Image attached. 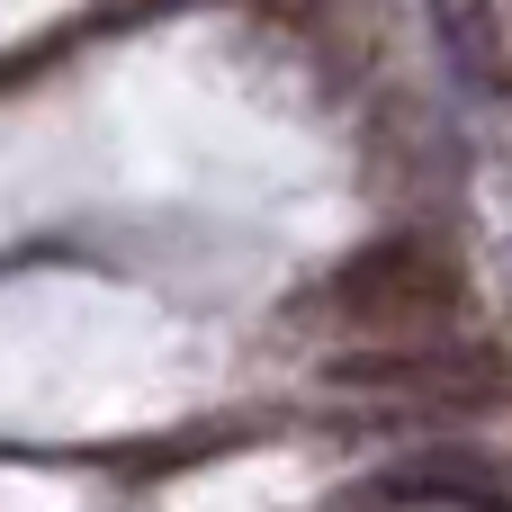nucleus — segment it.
I'll return each instance as SVG.
<instances>
[{
    "mask_svg": "<svg viewBox=\"0 0 512 512\" xmlns=\"http://www.w3.org/2000/svg\"><path fill=\"white\" fill-rule=\"evenodd\" d=\"M324 306L333 324L351 333H387V342H441L450 315H468V279L441 243L423 234H387V243H360L333 279H324Z\"/></svg>",
    "mask_w": 512,
    "mask_h": 512,
    "instance_id": "1",
    "label": "nucleus"
},
{
    "mask_svg": "<svg viewBox=\"0 0 512 512\" xmlns=\"http://www.w3.org/2000/svg\"><path fill=\"white\" fill-rule=\"evenodd\" d=\"M324 387L342 396H387V405H504L512 360L495 342H387V351H342L324 360Z\"/></svg>",
    "mask_w": 512,
    "mask_h": 512,
    "instance_id": "2",
    "label": "nucleus"
},
{
    "mask_svg": "<svg viewBox=\"0 0 512 512\" xmlns=\"http://www.w3.org/2000/svg\"><path fill=\"white\" fill-rule=\"evenodd\" d=\"M441 54H450V72H459V90L477 108H504L512 99V63H504V36H495L486 0H441Z\"/></svg>",
    "mask_w": 512,
    "mask_h": 512,
    "instance_id": "3",
    "label": "nucleus"
}]
</instances>
